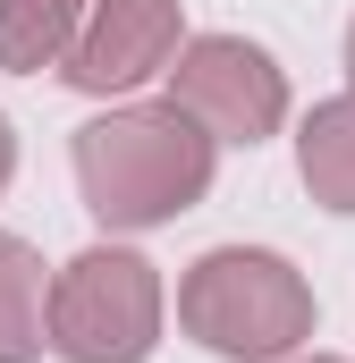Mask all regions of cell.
I'll return each mask as SVG.
<instances>
[{
  "label": "cell",
  "mask_w": 355,
  "mask_h": 363,
  "mask_svg": "<svg viewBox=\"0 0 355 363\" xmlns=\"http://www.w3.org/2000/svg\"><path fill=\"white\" fill-rule=\"evenodd\" d=\"M170 101L212 135V144H271L288 127V68L246 34H186L178 60L161 68Z\"/></svg>",
  "instance_id": "obj_4"
},
{
  "label": "cell",
  "mask_w": 355,
  "mask_h": 363,
  "mask_svg": "<svg viewBox=\"0 0 355 363\" xmlns=\"http://www.w3.org/2000/svg\"><path fill=\"white\" fill-rule=\"evenodd\" d=\"M161 271L136 245H85L68 271L51 279L43 338L60 363H144L161 347Z\"/></svg>",
  "instance_id": "obj_3"
},
{
  "label": "cell",
  "mask_w": 355,
  "mask_h": 363,
  "mask_svg": "<svg viewBox=\"0 0 355 363\" xmlns=\"http://www.w3.org/2000/svg\"><path fill=\"white\" fill-rule=\"evenodd\" d=\"M178 330L220 363H288L313 338V287L288 254L212 245L178 279Z\"/></svg>",
  "instance_id": "obj_2"
},
{
  "label": "cell",
  "mask_w": 355,
  "mask_h": 363,
  "mask_svg": "<svg viewBox=\"0 0 355 363\" xmlns=\"http://www.w3.org/2000/svg\"><path fill=\"white\" fill-rule=\"evenodd\" d=\"M178 43H186V0H85L60 77L93 101H110V93L153 85L178 60Z\"/></svg>",
  "instance_id": "obj_5"
},
{
  "label": "cell",
  "mask_w": 355,
  "mask_h": 363,
  "mask_svg": "<svg viewBox=\"0 0 355 363\" xmlns=\"http://www.w3.org/2000/svg\"><path fill=\"white\" fill-rule=\"evenodd\" d=\"M288 363H347V355H288Z\"/></svg>",
  "instance_id": "obj_11"
},
{
  "label": "cell",
  "mask_w": 355,
  "mask_h": 363,
  "mask_svg": "<svg viewBox=\"0 0 355 363\" xmlns=\"http://www.w3.org/2000/svg\"><path fill=\"white\" fill-rule=\"evenodd\" d=\"M85 0H0V68L9 77H43L68 60Z\"/></svg>",
  "instance_id": "obj_8"
},
{
  "label": "cell",
  "mask_w": 355,
  "mask_h": 363,
  "mask_svg": "<svg viewBox=\"0 0 355 363\" xmlns=\"http://www.w3.org/2000/svg\"><path fill=\"white\" fill-rule=\"evenodd\" d=\"M9 178H17V135H9V118H0V194H9Z\"/></svg>",
  "instance_id": "obj_9"
},
{
  "label": "cell",
  "mask_w": 355,
  "mask_h": 363,
  "mask_svg": "<svg viewBox=\"0 0 355 363\" xmlns=\"http://www.w3.org/2000/svg\"><path fill=\"white\" fill-rule=\"evenodd\" d=\"M296 169H305V194L322 211H347L355 220V93L313 101V118L296 135Z\"/></svg>",
  "instance_id": "obj_6"
},
{
  "label": "cell",
  "mask_w": 355,
  "mask_h": 363,
  "mask_svg": "<svg viewBox=\"0 0 355 363\" xmlns=\"http://www.w3.org/2000/svg\"><path fill=\"white\" fill-rule=\"evenodd\" d=\"M43 304H51V271L26 237L0 228V363H34L51 338H43Z\"/></svg>",
  "instance_id": "obj_7"
},
{
  "label": "cell",
  "mask_w": 355,
  "mask_h": 363,
  "mask_svg": "<svg viewBox=\"0 0 355 363\" xmlns=\"http://www.w3.org/2000/svg\"><path fill=\"white\" fill-rule=\"evenodd\" d=\"M347 93H355V26H347Z\"/></svg>",
  "instance_id": "obj_10"
},
{
  "label": "cell",
  "mask_w": 355,
  "mask_h": 363,
  "mask_svg": "<svg viewBox=\"0 0 355 363\" xmlns=\"http://www.w3.org/2000/svg\"><path fill=\"white\" fill-rule=\"evenodd\" d=\"M220 144L178 101H127L77 127V194L102 228H170L212 194Z\"/></svg>",
  "instance_id": "obj_1"
}]
</instances>
